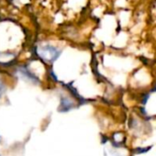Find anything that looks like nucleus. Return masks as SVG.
Listing matches in <instances>:
<instances>
[{"instance_id":"f257e3e1","label":"nucleus","mask_w":156,"mask_h":156,"mask_svg":"<svg viewBox=\"0 0 156 156\" xmlns=\"http://www.w3.org/2000/svg\"><path fill=\"white\" fill-rule=\"evenodd\" d=\"M38 55L48 62H54L61 54V51L52 45H41L37 48Z\"/></svg>"}]
</instances>
